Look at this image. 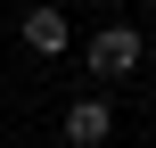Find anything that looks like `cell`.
Wrapping results in <instances>:
<instances>
[{
	"label": "cell",
	"mask_w": 156,
	"mask_h": 148,
	"mask_svg": "<svg viewBox=\"0 0 156 148\" xmlns=\"http://www.w3.org/2000/svg\"><path fill=\"white\" fill-rule=\"evenodd\" d=\"M140 58H148V41H140V25H123V16L82 41V74H90V82H132Z\"/></svg>",
	"instance_id": "obj_1"
},
{
	"label": "cell",
	"mask_w": 156,
	"mask_h": 148,
	"mask_svg": "<svg viewBox=\"0 0 156 148\" xmlns=\"http://www.w3.org/2000/svg\"><path fill=\"white\" fill-rule=\"evenodd\" d=\"M16 41H25L41 66H58V58L74 49V25H66V8H58V0H33V8L16 16Z\"/></svg>",
	"instance_id": "obj_2"
},
{
	"label": "cell",
	"mask_w": 156,
	"mask_h": 148,
	"mask_svg": "<svg viewBox=\"0 0 156 148\" xmlns=\"http://www.w3.org/2000/svg\"><path fill=\"white\" fill-rule=\"evenodd\" d=\"M58 132H66V148H107V140H115V99H107V91L74 99V107L58 115Z\"/></svg>",
	"instance_id": "obj_3"
},
{
	"label": "cell",
	"mask_w": 156,
	"mask_h": 148,
	"mask_svg": "<svg viewBox=\"0 0 156 148\" xmlns=\"http://www.w3.org/2000/svg\"><path fill=\"white\" fill-rule=\"evenodd\" d=\"M140 8H148V16H156V0H140Z\"/></svg>",
	"instance_id": "obj_4"
}]
</instances>
